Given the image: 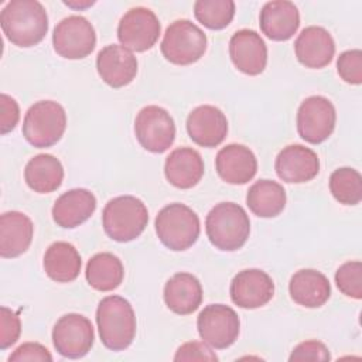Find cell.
Masks as SVG:
<instances>
[{"instance_id":"1","label":"cell","mask_w":362,"mask_h":362,"mask_svg":"<svg viewBox=\"0 0 362 362\" xmlns=\"http://www.w3.org/2000/svg\"><path fill=\"white\" fill-rule=\"evenodd\" d=\"M0 24L11 44L28 48L44 40L48 31V16L37 0H13L1 10Z\"/></svg>"},{"instance_id":"2","label":"cell","mask_w":362,"mask_h":362,"mask_svg":"<svg viewBox=\"0 0 362 362\" xmlns=\"http://www.w3.org/2000/svg\"><path fill=\"white\" fill-rule=\"evenodd\" d=\"M102 344L110 351H124L136 335V315L130 303L120 296H107L96 310Z\"/></svg>"},{"instance_id":"3","label":"cell","mask_w":362,"mask_h":362,"mask_svg":"<svg viewBox=\"0 0 362 362\" xmlns=\"http://www.w3.org/2000/svg\"><path fill=\"white\" fill-rule=\"evenodd\" d=\"M205 229L209 242L216 249L233 252L246 243L250 233V221L240 205L221 202L208 212Z\"/></svg>"},{"instance_id":"4","label":"cell","mask_w":362,"mask_h":362,"mask_svg":"<svg viewBox=\"0 0 362 362\" xmlns=\"http://www.w3.org/2000/svg\"><path fill=\"white\" fill-rule=\"evenodd\" d=\"M147 223V206L133 195H120L110 199L102 212L103 229L116 242H130L139 238Z\"/></svg>"},{"instance_id":"5","label":"cell","mask_w":362,"mask_h":362,"mask_svg":"<svg viewBox=\"0 0 362 362\" xmlns=\"http://www.w3.org/2000/svg\"><path fill=\"white\" fill-rule=\"evenodd\" d=\"M199 230L198 215L180 202L164 206L156 216V233L160 242L174 252L189 249L197 242Z\"/></svg>"},{"instance_id":"6","label":"cell","mask_w":362,"mask_h":362,"mask_svg":"<svg viewBox=\"0 0 362 362\" xmlns=\"http://www.w3.org/2000/svg\"><path fill=\"white\" fill-rule=\"evenodd\" d=\"M66 127V113L54 100L35 102L25 113L23 122V136L37 147L45 148L61 140Z\"/></svg>"},{"instance_id":"7","label":"cell","mask_w":362,"mask_h":362,"mask_svg":"<svg viewBox=\"0 0 362 362\" xmlns=\"http://www.w3.org/2000/svg\"><path fill=\"white\" fill-rule=\"evenodd\" d=\"M206 51L205 33L189 20L171 23L161 41V52L174 65H189L201 59Z\"/></svg>"},{"instance_id":"8","label":"cell","mask_w":362,"mask_h":362,"mask_svg":"<svg viewBox=\"0 0 362 362\" xmlns=\"http://www.w3.org/2000/svg\"><path fill=\"white\" fill-rule=\"evenodd\" d=\"M134 134L144 150L160 154L167 151L174 143L175 124L165 109L150 105L137 113Z\"/></svg>"},{"instance_id":"9","label":"cell","mask_w":362,"mask_h":362,"mask_svg":"<svg viewBox=\"0 0 362 362\" xmlns=\"http://www.w3.org/2000/svg\"><path fill=\"white\" fill-rule=\"evenodd\" d=\"M197 328L206 345L215 349H226L238 339L240 321L236 311L229 305L209 304L199 313Z\"/></svg>"},{"instance_id":"10","label":"cell","mask_w":362,"mask_h":362,"mask_svg":"<svg viewBox=\"0 0 362 362\" xmlns=\"http://www.w3.org/2000/svg\"><path fill=\"white\" fill-rule=\"evenodd\" d=\"M52 44L55 52L66 59H82L96 45L93 25L82 16L62 18L54 28Z\"/></svg>"},{"instance_id":"11","label":"cell","mask_w":362,"mask_h":362,"mask_svg":"<svg viewBox=\"0 0 362 362\" xmlns=\"http://www.w3.org/2000/svg\"><path fill=\"white\" fill-rule=\"evenodd\" d=\"M95 339L92 322L81 314H65L54 325L52 344L57 352L69 359L85 356Z\"/></svg>"},{"instance_id":"12","label":"cell","mask_w":362,"mask_h":362,"mask_svg":"<svg viewBox=\"0 0 362 362\" xmlns=\"http://www.w3.org/2000/svg\"><path fill=\"white\" fill-rule=\"evenodd\" d=\"M335 120V107L329 99L318 95L310 96L297 110V132L307 143L320 144L334 132Z\"/></svg>"},{"instance_id":"13","label":"cell","mask_w":362,"mask_h":362,"mask_svg":"<svg viewBox=\"0 0 362 362\" xmlns=\"http://www.w3.org/2000/svg\"><path fill=\"white\" fill-rule=\"evenodd\" d=\"M160 31L161 25L154 11L146 7H133L120 18L117 38L124 48L143 52L157 42Z\"/></svg>"},{"instance_id":"14","label":"cell","mask_w":362,"mask_h":362,"mask_svg":"<svg viewBox=\"0 0 362 362\" xmlns=\"http://www.w3.org/2000/svg\"><path fill=\"white\" fill-rule=\"evenodd\" d=\"M230 298L240 308H259L266 305L274 296L272 277L260 269L239 272L230 281Z\"/></svg>"},{"instance_id":"15","label":"cell","mask_w":362,"mask_h":362,"mask_svg":"<svg viewBox=\"0 0 362 362\" xmlns=\"http://www.w3.org/2000/svg\"><path fill=\"white\" fill-rule=\"evenodd\" d=\"M274 170L277 177L284 182L301 184L317 177L320 160L311 148L301 144H290L277 154Z\"/></svg>"},{"instance_id":"16","label":"cell","mask_w":362,"mask_h":362,"mask_svg":"<svg viewBox=\"0 0 362 362\" xmlns=\"http://www.w3.org/2000/svg\"><path fill=\"white\" fill-rule=\"evenodd\" d=\"M96 69L105 83L112 88H123L136 78L137 59L130 49L110 44L98 52Z\"/></svg>"},{"instance_id":"17","label":"cell","mask_w":362,"mask_h":362,"mask_svg":"<svg viewBox=\"0 0 362 362\" xmlns=\"http://www.w3.org/2000/svg\"><path fill=\"white\" fill-rule=\"evenodd\" d=\"M187 132L195 144L201 147H216L226 137L228 120L221 109L202 105L188 115Z\"/></svg>"},{"instance_id":"18","label":"cell","mask_w":362,"mask_h":362,"mask_svg":"<svg viewBox=\"0 0 362 362\" xmlns=\"http://www.w3.org/2000/svg\"><path fill=\"white\" fill-rule=\"evenodd\" d=\"M229 55L233 65L246 75H259L267 64V47L253 30H239L229 41Z\"/></svg>"},{"instance_id":"19","label":"cell","mask_w":362,"mask_h":362,"mask_svg":"<svg viewBox=\"0 0 362 362\" xmlns=\"http://www.w3.org/2000/svg\"><path fill=\"white\" fill-rule=\"evenodd\" d=\"M218 175L228 184H246L257 171V160L253 151L243 144H228L222 147L215 158Z\"/></svg>"},{"instance_id":"20","label":"cell","mask_w":362,"mask_h":362,"mask_svg":"<svg viewBox=\"0 0 362 362\" xmlns=\"http://www.w3.org/2000/svg\"><path fill=\"white\" fill-rule=\"evenodd\" d=\"M296 57L307 68L320 69L327 66L335 54V42L331 34L317 25L304 28L294 42Z\"/></svg>"},{"instance_id":"21","label":"cell","mask_w":362,"mask_h":362,"mask_svg":"<svg viewBox=\"0 0 362 362\" xmlns=\"http://www.w3.org/2000/svg\"><path fill=\"white\" fill-rule=\"evenodd\" d=\"M259 24L262 33L273 41L290 40L300 27V13L287 0L269 1L262 7Z\"/></svg>"},{"instance_id":"22","label":"cell","mask_w":362,"mask_h":362,"mask_svg":"<svg viewBox=\"0 0 362 362\" xmlns=\"http://www.w3.org/2000/svg\"><path fill=\"white\" fill-rule=\"evenodd\" d=\"M96 209L95 195L85 188L64 192L52 206L54 222L65 229H72L88 221Z\"/></svg>"},{"instance_id":"23","label":"cell","mask_w":362,"mask_h":362,"mask_svg":"<svg viewBox=\"0 0 362 362\" xmlns=\"http://www.w3.org/2000/svg\"><path fill=\"white\" fill-rule=\"evenodd\" d=\"M34 225L18 211H8L0 216V256L13 259L23 255L31 245Z\"/></svg>"},{"instance_id":"24","label":"cell","mask_w":362,"mask_h":362,"mask_svg":"<svg viewBox=\"0 0 362 362\" xmlns=\"http://www.w3.org/2000/svg\"><path fill=\"white\" fill-rule=\"evenodd\" d=\"M164 174L167 181L180 189L195 187L204 175L201 154L189 147H180L165 158Z\"/></svg>"},{"instance_id":"25","label":"cell","mask_w":362,"mask_h":362,"mask_svg":"<svg viewBox=\"0 0 362 362\" xmlns=\"http://www.w3.org/2000/svg\"><path fill=\"white\" fill-rule=\"evenodd\" d=\"M288 291L291 300L298 305L318 308L328 301L331 296V284L321 272L303 269L291 276Z\"/></svg>"},{"instance_id":"26","label":"cell","mask_w":362,"mask_h":362,"mask_svg":"<svg viewBox=\"0 0 362 362\" xmlns=\"http://www.w3.org/2000/svg\"><path fill=\"white\" fill-rule=\"evenodd\" d=\"M165 305L178 315H188L198 310L202 301L199 280L191 273H175L164 286Z\"/></svg>"},{"instance_id":"27","label":"cell","mask_w":362,"mask_h":362,"mask_svg":"<svg viewBox=\"0 0 362 362\" xmlns=\"http://www.w3.org/2000/svg\"><path fill=\"white\" fill-rule=\"evenodd\" d=\"M79 252L68 242L52 243L44 255V270L57 283L74 281L81 272Z\"/></svg>"},{"instance_id":"28","label":"cell","mask_w":362,"mask_h":362,"mask_svg":"<svg viewBox=\"0 0 362 362\" xmlns=\"http://www.w3.org/2000/svg\"><path fill=\"white\" fill-rule=\"evenodd\" d=\"M24 180L33 191L49 194L58 189L62 184V164L52 154L34 156L24 168Z\"/></svg>"},{"instance_id":"29","label":"cell","mask_w":362,"mask_h":362,"mask_svg":"<svg viewBox=\"0 0 362 362\" xmlns=\"http://www.w3.org/2000/svg\"><path fill=\"white\" fill-rule=\"evenodd\" d=\"M286 191L273 180H259L247 191L246 204L260 218H274L286 206Z\"/></svg>"},{"instance_id":"30","label":"cell","mask_w":362,"mask_h":362,"mask_svg":"<svg viewBox=\"0 0 362 362\" xmlns=\"http://www.w3.org/2000/svg\"><path fill=\"white\" fill-rule=\"evenodd\" d=\"M86 280L98 291H112L117 288L124 277V269L117 256L109 252L96 253L86 264Z\"/></svg>"},{"instance_id":"31","label":"cell","mask_w":362,"mask_h":362,"mask_svg":"<svg viewBox=\"0 0 362 362\" xmlns=\"http://www.w3.org/2000/svg\"><path fill=\"white\" fill-rule=\"evenodd\" d=\"M329 189L339 204L356 205L362 199V177L355 168L341 167L331 174Z\"/></svg>"},{"instance_id":"32","label":"cell","mask_w":362,"mask_h":362,"mask_svg":"<svg viewBox=\"0 0 362 362\" xmlns=\"http://www.w3.org/2000/svg\"><path fill=\"white\" fill-rule=\"evenodd\" d=\"M195 18L209 30H222L230 24L235 16L232 0H198L194 4Z\"/></svg>"},{"instance_id":"33","label":"cell","mask_w":362,"mask_h":362,"mask_svg":"<svg viewBox=\"0 0 362 362\" xmlns=\"http://www.w3.org/2000/svg\"><path fill=\"white\" fill-rule=\"evenodd\" d=\"M335 283L339 291L355 300L362 298V263L346 262L335 273Z\"/></svg>"},{"instance_id":"34","label":"cell","mask_w":362,"mask_h":362,"mask_svg":"<svg viewBox=\"0 0 362 362\" xmlns=\"http://www.w3.org/2000/svg\"><path fill=\"white\" fill-rule=\"evenodd\" d=\"M337 69L341 79L351 85L362 83V52L361 49H349L342 52L337 61Z\"/></svg>"},{"instance_id":"35","label":"cell","mask_w":362,"mask_h":362,"mask_svg":"<svg viewBox=\"0 0 362 362\" xmlns=\"http://www.w3.org/2000/svg\"><path fill=\"white\" fill-rule=\"evenodd\" d=\"M21 332L20 317L10 308H0V349H7L17 342Z\"/></svg>"},{"instance_id":"36","label":"cell","mask_w":362,"mask_h":362,"mask_svg":"<svg viewBox=\"0 0 362 362\" xmlns=\"http://www.w3.org/2000/svg\"><path fill=\"white\" fill-rule=\"evenodd\" d=\"M331 359V355H329V351L328 348L320 342V341H305V342H301L298 344L288 361L290 362H298V361H329Z\"/></svg>"},{"instance_id":"37","label":"cell","mask_w":362,"mask_h":362,"mask_svg":"<svg viewBox=\"0 0 362 362\" xmlns=\"http://www.w3.org/2000/svg\"><path fill=\"white\" fill-rule=\"evenodd\" d=\"M174 361H218V356L215 355V352H212L205 344L202 342H185L184 345H181L175 355H174Z\"/></svg>"},{"instance_id":"38","label":"cell","mask_w":362,"mask_h":362,"mask_svg":"<svg viewBox=\"0 0 362 362\" xmlns=\"http://www.w3.org/2000/svg\"><path fill=\"white\" fill-rule=\"evenodd\" d=\"M24 361H40L51 362L52 356L45 346L38 342H25L20 345L10 356L8 362H24Z\"/></svg>"},{"instance_id":"39","label":"cell","mask_w":362,"mask_h":362,"mask_svg":"<svg viewBox=\"0 0 362 362\" xmlns=\"http://www.w3.org/2000/svg\"><path fill=\"white\" fill-rule=\"evenodd\" d=\"M0 107H1V115H0V133L6 134L11 132L16 124L18 123L20 119V109L11 96L1 93L0 95Z\"/></svg>"}]
</instances>
